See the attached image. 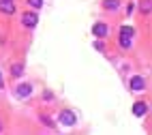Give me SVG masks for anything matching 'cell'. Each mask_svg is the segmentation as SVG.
Instances as JSON below:
<instances>
[{
	"label": "cell",
	"instance_id": "obj_1",
	"mask_svg": "<svg viewBox=\"0 0 152 135\" xmlns=\"http://www.w3.org/2000/svg\"><path fill=\"white\" fill-rule=\"evenodd\" d=\"M58 122L64 124V127H73L77 122V116H75V112H71V109H62L58 114Z\"/></svg>",
	"mask_w": 152,
	"mask_h": 135
},
{
	"label": "cell",
	"instance_id": "obj_4",
	"mask_svg": "<svg viewBox=\"0 0 152 135\" xmlns=\"http://www.w3.org/2000/svg\"><path fill=\"white\" fill-rule=\"evenodd\" d=\"M131 88H133L135 92H141V90L146 88V79L141 77V75H135L133 79H131Z\"/></svg>",
	"mask_w": 152,
	"mask_h": 135
},
{
	"label": "cell",
	"instance_id": "obj_10",
	"mask_svg": "<svg viewBox=\"0 0 152 135\" xmlns=\"http://www.w3.org/2000/svg\"><path fill=\"white\" fill-rule=\"evenodd\" d=\"M11 73H13L15 77H19V75L24 73V67H22V65H13V69H11Z\"/></svg>",
	"mask_w": 152,
	"mask_h": 135
},
{
	"label": "cell",
	"instance_id": "obj_7",
	"mask_svg": "<svg viewBox=\"0 0 152 135\" xmlns=\"http://www.w3.org/2000/svg\"><path fill=\"white\" fill-rule=\"evenodd\" d=\"M107 32H109V28L105 24H94L92 26V34L94 37H107Z\"/></svg>",
	"mask_w": 152,
	"mask_h": 135
},
{
	"label": "cell",
	"instance_id": "obj_11",
	"mask_svg": "<svg viewBox=\"0 0 152 135\" xmlns=\"http://www.w3.org/2000/svg\"><path fill=\"white\" fill-rule=\"evenodd\" d=\"M28 4L34 7V9H41V7H43V0H28Z\"/></svg>",
	"mask_w": 152,
	"mask_h": 135
},
{
	"label": "cell",
	"instance_id": "obj_3",
	"mask_svg": "<svg viewBox=\"0 0 152 135\" xmlns=\"http://www.w3.org/2000/svg\"><path fill=\"white\" fill-rule=\"evenodd\" d=\"M15 95H17L19 99H28L30 95H32V86H30V84H19V86L15 88Z\"/></svg>",
	"mask_w": 152,
	"mask_h": 135
},
{
	"label": "cell",
	"instance_id": "obj_14",
	"mask_svg": "<svg viewBox=\"0 0 152 135\" xmlns=\"http://www.w3.org/2000/svg\"><path fill=\"white\" fill-rule=\"evenodd\" d=\"M0 129H2V124H0Z\"/></svg>",
	"mask_w": 152,
	"mask_h": 135
},
{
	"label": "cell",
	"instance_id": "obj_6",
	"mask_svg": "<svg viewBox=\"0 0 152 135\" xmlns=\"http://www.w3.org/2000/svg\"><path fill=\"white\" fill-rule=\"evenodd\" d=\"M133 114H135V116H146V114H148V103H144V101H137L135 103V105H133Z\"/></svg>",
	"mask_w": 152,
	"mask_h": 135
},
{
	"label": "cell",
	"instance_id": "obj_12",
	"mask_svg": "<svg viewBox=\"0 0 152 135\" xmlns=\"http://www.w3.org/2000/svg\"><path fill=\"white\" fill-rule=\"evenodd\" d=\"M141 11L150 13V0H141Z\"/></svg>",
	"mask_w": 152,
	"mask_h": 135
},
{
	"label": "cell",
	"instance_id": "obj_5",
	"mask_svg": "<svg viewBox=\"0 0 152 135\" xmlns=\"http://www.w3.org/2000/svg\"><path fill=\"white\" fill-rule=\"evenodd\" d=\"M37 22H39L37 13H24V17H22V24H24V26H28V28H34V26H37Z\"/></svg>",
	"mask_w": 152,
	"mask_h": 135
},
{
	"label": "cell",
	"instance_id": "obj_2",
	"mask_svg": "<svg viewBox=\"0 0 152 135\" xmlns=\"http://www.w3.org/2000/svg\"><path fill=\"white\" fill-rule=\"evenodd\" d=\"M135 34V30L131 26H122L120 28V45L122 47H131V37Z\"/></svg>",
	"mask_w": 152,
	"mask_h": 135
},
{
	"label": "cell",
	"instance_id": "obj_13",
	"mask_svg": "<svg viewBox=\"0 0 152 135\" xmlns=\"http://www.w3.org/2000/svg\"><path fill=\"white\" fill-rule=\"evenodd\" d=\"M0 2H13V0H0Z\"/></svg>",
	"mask_w": 152,
	"mask_h": 135
},
{
	"label": "cell",
	"instance_id": "obj_8",
	"mask_svg": "<svg viewBox=\"0 0 152 135\" xmlns=\"http://www.w3.org/2000/svg\"><path fill=\"white\" fill-rule=\"evenodd\" d=\"M0 11H2V13H9V15H11V13L15 11V4H13V2H0Z\"/></svg>",
	"mask_w": 152,
	"mask_h": 135
},
{
	"label": "cell",
	"instance_id": "obj_9",
	"mask_svg": "<svg viewBox=\"0 0 152 135\" xmlns=\"http://www.w3.org/2000/svg\"><path fill=\"white\" fill-rule=\"evenodd\" d=\"M105 9H109V11H116V9H118V0H105Z\"/></svg>",
	"mask_w": 152,
	"mask_h": 135
}]
</instances>
